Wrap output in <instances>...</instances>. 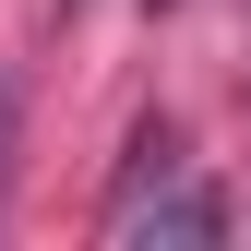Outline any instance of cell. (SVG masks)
<instances>
[{
  "label": "cell",
  "instance_id": "obj_1",
  "mask_svg": "<svg viewBox=\"0 0 251 251\" xmlns=\"http://www.w3.org/2000/svg\"><path fill=\"white\" fill-rule=\"evenodd\" d=\"M96 239H120V251H215L227 239V192L215 179H192V168H168L155 192H132V203H96Z\"/></svg>",
  "mask_w": 251,
  "mask_h": 251
},
{
  "label": "cell",
  "instance_id": "obj_2",
  "mask_svg": "<svg viewBox=\"0 0 251 251\" xmlns=\"http://www.w3.org/2000/svg\"><path fill=\"white\" fill-rule=\"evenodd\" d=\"M12 144H24V72H0V203H12Z\"/></svg>",
  "mask_w": 251,
  "mask_h": 251
},
{
  "label": "cell",
  "instance_id": "obj_3",
  "mask_svg": "<svg viewBox=\"0 0 251 251\" xmlns=\"http://www.w3.org/2000/svg\"><path fill=\"white\" fill-rule=\"evenodd\" d=\"M72 12H84V0H48V24H72Z\"/></svg>",
  "mask_w": 251,
  "mask_h": 251
}]
</instances>
